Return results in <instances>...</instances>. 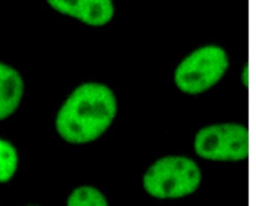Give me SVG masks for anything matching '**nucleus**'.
<instances>
[{
	"label": "nucleus",
	"instance_id": "obj_6",
	"mask_svg": "<svg viewBox=\"0 0 256 206\" xmlns=\"http://www.w3.org/2000/svg\"><path fill=\"white\" fill-rule=\"evenodd\" d=\"M24 84L19 73L0 62V120L9 117L18 108Z\"/></svg>",
	"mask_w": 256,
	"mask_h": 206
},
{
	"label": "nucleus",
	"instance_id": "obj_8",
	"mask_svg": "<svg viewBox=\"0 0 256 206\" xmlns=\"http://www.w3.org/2000/svg\"><path fill=\"white\" fill-rule=\"evenodd\" d=\"M18 164V156L15 147L8 141L0 139V182L10 180Z\"/></svg>",
	"mask_w": 256,
	"mask_h": 206
},
{
	"label": "nucleus",
	"instance_id": "obj_10",
	"mask_svg": "<svg viewBox=\"0 0 256 206\" xmlns=\"http://www.w3.org/2000/svg\"><path fill=\"white\" fill-rule=\"evenodd\" d=\"M250 97L252 98V103H250V104H252L253 105V109H254V114H255V116H256V86L254 87V88H252L251 89V91H250Z\"/></svg>",
	"mask_w": 256,
	"mask_h": 206
},
{
	"label": "nucleus",
	"instance_id": "obj_4",
	"mask_svg": "<svg viewBox=\"0 0 256 206\" xmlns=\"http://www.w3.org/2000/svg\"><path fill=\"white\" fill-rule=\"evenodd\" d=\"M203 182L199 161L190 155L175 153L155 160L143 176L147 194L159 200H178L195 194Z\"/></svg>",
	"mask_w": 256,
	"mask_h": 206
},
{
	"label": "nucleus",
	"instance_id": "obj_2",
	"mask_svg": "<svg viewBox=\"0 0 256 206\" xmlns=\"http://www.w3.org/2000/svg\"><path fill=\"white\" fill-rule=\"evenodd\" d=\"M254 126L237 120L206 123L193 133L191 148L197 158L208 162L239 163L253 160Z\"/></svg>",
	"mask_w": 256,
	"mask_h": 206
},
{
	"label": "nucleus",
	"instance_id": "obj_7",
	"mask_svg": "<svg viewBox=\"0 0 256 206\" xmlns=\"http://www.w3.org/2000/svg\"><path fill=\"white\" fill-rule=\"evenodd\" d=\"M67 206H108L105 196L96 188L81 186L72 191Z\"/></svg>",
	"mask_w": 256,
	"mask_h": 206
},
{
	"label": "nucleus",
	"instance_id": "obj_1",
	"mask_svg": "<svg viewBox=\"0 0 256 206\" xmlns=\"http://www.w3.org/2000/svg\"><path fill=\"white\" fill-rule=\"evenodd\" d=\"M117 102L112 90L100 83H85L67 98L56 117V129L68 143L97 139L112 123Z\"/></svg>",
	"mask_w": 256,
	"mask_h": 206
},
{
	"label": "nucleus",
	"instance_id": "obj_5",
	"mask_svg": "<svg viewBox=\"0 0 256 206\" xmlns=\"http://www.w3.org/2000/svg\"><path fill=\"white\" fill-rule=\"evenodd\" d=\"M48 4L58 12L77 18L92 26L105 25L111 20L114 13L113 4L108 0H50Z\"/></svg>",
	"mask_w": 256,
	"mask_h": 206
},
{
	"label": "nucleus",
	"instance_id": "obj_9",
	"mask_svg": "<svg viewBox=\"0 0 256 206\" xmlns=\"http://www.w3.org/2000/svg\"><path fill=\"white\" fill-rule=\"evenodd\" d=\"M255 56L249 55L248 59L242 64L239 71V80L241 84L250 92L256 86V62Z\"/></svg>",
	"mask_w": 256,
	"mask_h": 206
},
{
	"label": "nucleus",
	"instance_id": "obj_3",
	"mask_svg": "<svg viewBox=\"0 0 256 206\" xmlns=\"http://www.w3.org/2000/svg\"><path fill=\"white\" fill-rule=\"evenodd\" d=\"M231 63V53L222 43L207 41L197 44L176 63L172 75L174 85L186 95L204 94L226 76Z\"/></svg>",
	"mask_w": 256,
	"mask_h": 206
},
{
	"label": "nucleus",
	"instance_id": "obj_11",
	"mask_svg": "<svg viewBox=\"0 0 256 206\" xmlns=\"http://www.w3.org/2000/svg\"><path fill=\"white\" fill-rule=\"evenodd\" d=\"M253 161L256 164V123L254 126V139H253Z\"/></svg>",
	"mask_w": 256,
	"mask_h": 206
}]
</instances>
